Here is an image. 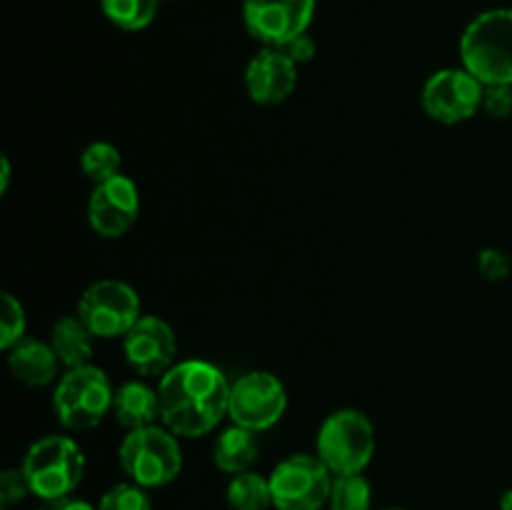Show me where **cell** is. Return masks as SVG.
<instances>
[{
    "instance_id": "cell-1",
    "label": "cell",
    "mask_w": 512,
    "mask_h": 510,
    "mask_svg": "<svg viewBox=\"0 0 512 510\" xmlns=\"http://www.w3.org/2000/svg\"><path fill=\"white\" fill-rule=\"evenodd\" d=\"M230 385L210 360H180L160 378V423L178 438L213 433L228 415Z\"/></svg>"
},
{
    "instance_id": "cell-2",
    "label": "cell",
    "mask_w": 512,
    "mask_h": 510,
    "mask_svg": "<svg viewBox=\"0 0 512 510\" xmlns=\"http://www.w3.org/2000/svg\"><path fill=\"white\" fill-rule=\"evenodd\" d=\"M460 60L483 85H512V10L493 8L470 20Z\"/></svg>"
},
{
    "instance_id": "cell-3",
    "label": "cell",
    "mask_w": 512,
    "mask_h": 510,
    "mask_svg": "<svg viewBox=\"0 0 512 510\" xmlns=\"http://www.w3.org/2000/svg\"><path fill=\"white\" fill-rule=\"evenodd\" d=\"M115 388L98 365L65 370L53 388V413L65 430H93L113 413Z\"/></svg>"
},
{
    "instance_id": "cell-4",
    "label": "cell",
    "mask_w": 512,
    "mask_h": 510,
    "mask_svg": "<svg viewBox=\"0 0 512 510\" xmlns=\"http://www.w3.org/2000/svg\"><path fill=\"white\" fill-rule=\"evenodd\" d=\"M30 495L40 500L65 498L85 475V455L68 435H45L35 440L20 465Z\"/></svg>"
},
{
    "instance_id": "cell-5",
    "label": "cell",
    "mask_w": 512,
    "mask_h": 510,
    "mask_svg": "<svg viewBox=\"0 0 512 510\" xmlns=\"http://www.w3.org/2000/svg\"><path fill=\"white\" fill-rule=\"evenodd\" d=\"M120 468L140 488H163L183 470V450L178 435L165 425L130 430L118 448Z\"/></svg>"
},
{
    "instance_id": "cell-6",
    "label": "cell",
    "mask_w": 512,
    "mask_h": 510,
    "mask_svg": "<svg viewBox=\"0 0 512 510\" xmlns=\"http://www.w3.org/2000/svg\"><path fill=\"white\" fill-rule=\"evenodd\" d=\"M315 450L333 475L363 473L375 455L373 423L363 410H335L320 425Z\"/></svg>"
},
{
    "instance_id": "cell-7",
    "label": "cell",
    "mask_w": 512,
    "mask_h": 510,
    "mask_svg": "<svg viewBox=\"0 0 512 510\" xmlns=\"http://www.w3.org/2000/svg\"><path fill=\"white\" fill-rule=\"evenodd\" d=\"M78 315L95 338H125L130 328L143 318L140 295L133 285L123 283V280H95L80 295Z\"/></svg>"
},
{
    "instance_id": "cell-8",
    "label": "cell",
    "mask_w": 512,
    "mask_h": 510,
    "mask_svg": "<svg viewBox=\"0 0 512 510\" xmlns=\"http://www.w3.org/2000/svg\"><path fill=\"white\" fill-rule=\"evenodd\" d=\"M333 478L328 465L310 453L280 460L270 473L273 508L278 510H320L330 498Z\"/></svg>"
},
{
    "instance_id": "cell-9",
    "label": "cell",
    "mask_w": 512,
    "mask_h": 510,
    "mask_svg": "<svg viewBox=\"0 0 512 510\" xmlns=\"http://www.w3.org/2000/svg\"><path fill=\"white\" fill-rule=\"evenodd\" d=\"M288 410V390L278 375L268 370L245 373L230 385L228 418L240 428L263 433L278 425Z\"/></svg>"
},
{
    "instance_id": "cell-10",
    "label": "cell",
    "mask_w": 512,
    "mask_h": 510,
    "mask_svg": "<svg viewBox=\"0 0 512 510\" xmlns=\"http://www.w3.org/2000/svg\"><path fill=\"white\" fill-rule=\"evenodd\" d=\"M485 85L465 68H443L430 75L420 93L423 110L443 125H458L483 108Z\"/></svg>"
},
{
    "instance_id": "cell-11",
    "label": "cell",
    "mask_w": 512,
    "mask_h": 510,
    "mask_svg": "<svg viewBox=\"0 0 512 510\" xmlns=\"http://www.w3.org/2000/svg\"><path fill=\"white\" fill-rule=\"evenodd\" d=\"M315 0H243V23L255 40L270 48H285L308 33Z\"/></svg>"
},
{
    "instance_id": "cell-12",
    "label": "cell",
    "mask_w": 512,
    "mask_h": 510,
    "mask_svg": "<svg viewBox=\"0 0 512 510\" xmlns=\"http://www.w3.org/2000/svg\"><path fill=\"white\" fill-rule=\"evenodd\" d=\"M140 215V190L128 175L98 183L88 200V223L100 238H123Z\"/></svg>"
},
{
    "instance_id": "cell-13",
    "label": "cell",
    "mask_w": 512,
    "mask_h": 510,
    "mask_svg": "<svg viewBox=\"0 0 512 510\" xmlns=\"http://www.w3.org/2000/svg\"><path fill=\"white\" fill-rule=\"evenodd\" d=\"M123 355L130 368L145 378H163L178 360V340L168 320L143 315L123 338Z\"/></svg>"
},
{
    "instance_id": "cell-14",
    "label": "cell",
    "mask_w": 512,
    "mask_h": 510,
    "mask_svg": "<svg viewBox=\"0 0 512 510\" xmlns=\"http://www.w3.org/2000/svg\"><path fill=\"white\" fill-rule=\"evenodd\" d=\"M298 88V63L283 48H260L245 65V90L258 105H280Z\"/></svg>"
},
{
    "instance_id": "cell-15",
    "label": "cell",
    "mask_w": 512,
    "mask_h": 510,
    "mask_svg": "<svg viewBox=\"0 0 512 510\" xmlns=\"http://www.w3.org/2000/svg\"><path fill=\"white\" fill-rule=\"evenodd\" d=\"M8 368L20 383L30 388H43V385L58 383L60 360L50 343L23 338L13 350H8Z\"/></svg>"
},
{
    "instance_id": "cell-16",
    "label": "cell",
    "mask_w": 512,
    "mask_h": 510,
    "mask_svg": "<svg viewBox=\"0 0 512 510\" xmlns=\"http://www.w3.org/2000/svg\"><path fill=\"white\" fill-rule=\"evenodd\" d=\"M113 418L125 430L148 428L158 425L160 420V395L158 388H150L140 380H128L120 388H115L113 398Z\"/></svg>"
},
{
    "instance_id": "cell-17",
    "label": "cell",
    "mask_w": 512,
    "mask_h": 510,
    "mask_svg": "<svg viewBox=\"0 0 512 510\" xmlns=\"http://www.w3.org/2000/svg\"><path fill=\"white\" fill-rule=\"evenodd\" d=\"M50 345H53L55 355H58L60 365L65 370L80 368V365H90L95 350V335L90 333L88 325L80 320V315H65V318L55 320L53 330H50Z\"/></svg>"
},
{
    "instance_id": "cell-18",
    "label": "cell",
    "mask_w": 512,
    "mask_h": 510,
    "mask_svg": "<svg viewBox=\"0 0 512 510\" xmlns=\"http://www.w3.org/2000/svg\"><path fill=\"white\" fill-rule=\"evenodd\" d=\"M258 453V433H253V430L248 428H240V425L233 423L215 438L213 463L218 465L223 473L238 475L250 470V465L255 463Z\"/></svg>"
},
{
    "instance_id": "cell-19",
    "label": "cell",
    "mask_w": 512,
    "mask_h": 510,
    "mask_svg": "<svg viewBox=\"0 0 512 510\" xmlns=\"http://www.w3.org/2000/svg\"><path fill=\"white\" fill-rule=\"evenodd\" d=\"M230 510H268L273 508V493H270V478L245 470L230 478L225 490Z\"/></svg>"
},
{
    "instance_id": "cell-20",
    "label": "cell",
    "mask_w": 512,
    "mask_h": 510,
    "mask_svg": "<svg viewBox=\"0 0 512 510\" xmlns=\"http://www.w3.org/2000/svg\"><path fill=\"white\" fill-rule=\"evenodd\" d=\"M158 5L160 0H100L105 18L128 33L148 28L158 15Z\"/></svg>"
},
{
    "instance_id": "cell-21",
    "label": "cell",
    "mask_w": 512,
    "mask_h": 510,
    "mask_svg": "<svg viewBox=\"0 0 512 510\" xmlns=\"http://www.w3.org/2000/svg\"><path fill=\"white\" fill-rule=\"evenodd\" d=\"M80 170L95 185L105 183V180L120 175V170H123V155H120V150L113 143L95 140V143H90L80 153Z\"/></svg>"
},
{
    "instance_id": "cell-22",
    "label": "cell",
    "mask_w": 512,
    "mask_h": 510,
    "mask_svg": "<svg viewBox=\"0 0 512 510\" xmlns=\"http://www.w3.org/2000/svg\"><path fill=\"white\" fill-rule=\"evenodd\" d=\"M370 503H373V490L363 473L335 475L328 498L330 510H370Z\"/></svg>"
},
{
    "instance_id": "cell-23",
    "label": "cell",
    "mask_w": 512,
    "mask_h": 510,
    "mask_svg": "<svg viewBox=\"0 0 512 510\" xmlns=\"http://www.w3.org/2000/svg\"><path fill=\"white\" fill-rule=\"evenodd\" d=\"M25 328H28V315H25L23 303L15 295L3 293L0 298V348L5 353L13 350L25 338Z\"/></svg>"
},
{
    "instance_id": "cell-24",
    "label": "cell",
    "mask_w": 512,
    "mask_h": 510,
    "mask_svg": "<svg viewBox=\"0 0 512 510\" xmlns=\"http://www.w3.org/2000/svg\"><path fill=\"white\" fill-rule=\"evenodd\" d=\"M98 510H153L148 493L138 483H118L105 490L100 498Z\"/></svg>"
},
{
    "instance_id": "cell-25",
    "label": "cell",
    "mask_w": 512,
    "mask_h": 510,
    "mask_svg": "<svg viewBox=\"0 0 512 510\" xmlns=\"http://www.w3.org/2000/svg\"><path fill=\"white\" fill-rule=\"evenodd\" d=\"M478 268L485 280H490V283H500V280H505L510 275L512 263L503 250L485 248L478 253Z\"/></svg>"
},
{
    "instance_id": "cell-26",
    "label": "cell",
    "mask_w": 512,
    "mask_h": 510,
    "mask_svg": "<svg viewBox=\"0 0 512 510\" xmlns=\"http://www.w3.org/2000/svg\"><path fill=\"white\" fill-rule=\"evenodd\" d=\"M25 495H30V488L28 483H25L23 470H3V475H0V508L10 510L15 503H20Z\"/></svg>"
},
{
    "instance_id": "cell-27",
    "label": "cell",
    "mask_w": 512,
    "mask_h": 510,
    "mask_svg": "<svg viewBox=\"0 0 512 510\" xmlns=\"http://www.w3.org/2000/svg\"><path fill=\"white\" fill-rule=\"evenodd\" d=\"M483 110L495 120L512 115V85H485Z\"/></svg>"
},
{
    "instance_id": "cell-28",
    "label": "cell",
    "mask_w": 512,
    "mask_h": 510,
    "mask_svg": "<svg viewBox=\"0 0 512 510\" xmlns=\"http://www.w3.org/2000/svg\"><path fill=\"white\" fill-rule=\"evenodd\" d=\"M283 50H285V53H288L290 58H293L298 65L310 63V60H313V55H315V40L310 38L308 33H303V35H298V38H295V40H290V43L285 45Z\"/></svg>"
},
{
    "instance_id": "cell-29",
    "label": "cell",
    "mask_w": 512,
    "mask_h": 510,
    "mask_svg": "<svg viewBox=\"0 0 512 510\" xmlns=\"http://www.w3.org/2000/svg\"><path fill=\"white\" fill-rule=\"evenodd\" d=\"M38 510H98V508H93V505L85 503V500H78V498H70V495H65V498L43 500V505H40Z\"/></svg>"
},
{
    "instance_id": "cell-30",
    "label": "cell",
    "mask_w": 512,
    "mask_h": 510,
    "mask_svg": "<svg viewBox=\"0 0 512 510\" xmlns=\"http://www.w3.org/2000/svg\"><path fill=\"white\" fill-rule=\"evenodd\" d=\"M10 178H13V165L8 155H0V193H8Z\"/></svg>"
},
{
    "instance_id": "cell-31",
    "label": "cell",
    "mask_w": 512,
    "mask_h": 510,
    "mask_svg": "<svg viewBox=\"0 0 512 510\" xmlns=\"http://www.w3.org/2000/svg\"><path fill=\"white\" fill-rule=\"evenodd\" d=\"M500 510H512V488L505 490L503 498H500Z\"/></svg>"
},
{
    "instance_id": "cell-32",
    "label": "cell",
    "mask_w": 512,
    "mask_h": 510,
    "mask_svg": "<svg viewBox=\"0 0 512 510\" xmlns=\"http://www.w3.org/2000/svg\"><path fill=\"white\" fill-rule=\"evenodd\" d=\"M390 510H398V508H390Z\"/></svg>"
}]
</instances>
